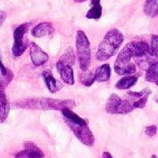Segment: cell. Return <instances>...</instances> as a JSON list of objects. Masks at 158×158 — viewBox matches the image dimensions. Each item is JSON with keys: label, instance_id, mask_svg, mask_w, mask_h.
Listing matches in <instances>:
<instances>
[{"label": "cell", "instance_id": "1", "mask_svg": "<svg viewBox=\"0 0 158 158\" xmlns=\"http://www.w3.org/2000/svg\"><path fill=\"white\" fill-rule=\"evenodd\" d=\"M14 105L24 109L31 110H57L62 111L64 108H74L76 106L74 100H58L48 97H29L16 101Z\"/></svg>", "mask_w": 158, "mask_h": 158}, {"label": "cell", "instance_id": "2", "mask_svg": "<svg viewBox=\"0 0 158 158\" xmlns=\"http://www.w3.org/2000/svg\"><path fill=\"white\" fill-rule=\"evenodd\" d=\"M123 40L124 36L119 30H109L97 48L96 53L97 60L103 62L113 57L119 50Z\"/></svg>", "mask_w": 158, "mask_h": 158}, {"label": "cell", "instance_id": "3", "mask_svg": "<svg viewBox=\"0 0 158 158\" xmlns=\"http://www.w3.org/2000/svg\"><path fill=\"white\" fill-rule=\"evenodd\" d=\"M75 46L77 50V57L80 64V68L83 72L87 71L91 63L90 44L85 33L79 30L75 37Z\"/></svg>", "mask_w": 158, "mask_h": 158}, {"label": "cell", "instance_id": "4", "mask_svg": "<svg viewBox=\"0 0 158 158\" xmlns=\"http://www.w3.org/2000/svg\"><path fill=\"white\" fill-rule=\"evenodd\" d=\"M65 123L69 126L71 131L74 133L75 137L77 138L83 145L86 146H92L95 143V137L90 131L86 123H78L73 122L69 119L64 118Z\"/></svg>", "mask_w": 158, "mask_h": 158}, {"label": "cell", "instance_id": "5", "mask_svg": "<svg viewBox=\"0 0 158 158\" xmlns=\"http://www.w3.org/2000/svg\"><path fill=\"white\" fill-rule=\"evenodd\" d=\"M30 27V23L19 25L14 31V43L12 53L15 57H20L28 48V40L26 35Z\"/></svg>", "mask_w": 158, "mask_h": 158}, {"label": "cell", "instance_id": "6", "mask_svg": "<svg viewBox=\"0 0 158 158\" xmlns=\"http://www.w3.org/2000/svg\"><path fill=\"white\" fill-rule=\"evenodd\" d=\"M30 56L32 64L35 67H40L46 64L48 60V55L42 50L35 42H31L30 45Z\"/></svg>", "mask_w": 158, "mask_h": 158}, {"label": "cell", "instance_id": "7", "mask_svg": "<svg viewBox=\"0 0 158 158\" xmlns=\"http://www.w3.org/2000/svg\"><path fill=\"white\" fill-rule=\"evenodd\" d=\"M25 147L26 149L17 153L15 158H43L45 156L38 146L32 142H26Z\"/></svg>", "mask_w": 158, "mask_h": 158}, {"label": "cell", "instance_id": "8", "mask_svg": "<svg viewBox=\"0 0 158 158\" xmlns=\"http://www.w3.org/2000/svg\"><path fill=\"white\" fill-rule=\"evenodd\" d=\"M56 67L63 81L69 85H73L74 84V76L72 66L64 64L60 61H58L56 64Z\"/></svg>", "mask_w": 158, "mask_h": 158}, {"label": "cell", "instance_id": "9", "mask_svg": "<svg viewBox=\"0 0 158 158\" xmlns=\"http://www.w3.org/2000/svg\"><path fill=\"white\" fill-rule=\"evenodd\" d=\"M5 86L0 83V123H3L10 113V102L5 94Z\"/></svg>", "mask_w": 158, "mask_h": 158}, {"label": "cell", "instance_id": "10", "mask_svg": "<svg viewBox=\"0 0 158 158\" xmlns=\"http://www.w3.org/2000/svg\"><path fill=\"white\" fill-rule=\"evenodd\" d=\"M42 77L45 81V84L47 88L52 93H55L58 90H60L63 88V84L60 81H57L52 74L49 70H44L42 73Z\"/></svg>", "mask_w": 158, "mask_h": 158}, {"label": "cell", "instance_id": "11", "mask_svg": "<svg viewBox=\"0 0 158 158\" xmlns=\"http://www.w3.org/2000/svg\"><path fill=\"white\" fill-rule=\"evenodd\" d=\"M54 31V28L51 23L49 22H42L36 25V26L31 30V34L33 36L37 38H42L47 35L52 34Z\"/></svg>", "mask_w": 158, "mask_h": 158}, {"label": "cell", "instance_id": "12", "mask_svg": "<svg viewBox=\"0 0 158 158\" xmlns=\"http://www.w3.org/2000/svg\"><path fill=\"white\" fill-rule=\"evenodd\" d=\"M122 102V99L117 94H112L106 101L105 110L109 114H118V107Z\"/></svg>", "mask_w": 158, "mask_h": 158}, {"label": "cell", "instance_id": "13", "mask_svg": "<svg viewBox=\"0 0 158 158\" xmlns=\"http://www.w3.org/2000/svg\"><path fill=\"white\" fill-rule=\"evenodd\" d=\"M111 72H112V69L108 64H102L95 71L96 81H98V82L107 81L111 77Z\"/></svg>", "mask_w": 158, "mask_h": 158}, {"label": "cell", "instance_id": "14", "mask_svg": "<svg viewBox=\"0 0 158 158\" xmlns=\"http://www.w3.org/2000/svg\"><path fill=\"white\" fill-rule=\"evenodd\" d=\"M137 76L134 75H125L124 77L120 79L115 85V87L118 90H128L133 85H135L137 82Z\"/></svg>", "mask_w": 158, "mask_h": 158}, {"label": "cell", "instance_id": "15", "mask_svg": "<svg viewBox=\"0 0 158 158\" xmlns=\"http://www.w3.org/2000/svg\"><path fill=\"white\" fill-rule=\"evenodd\" d=\"M91 6L90 9L86 14V18L90 19H100L102 13V9L101 6V0H91Z\"/></svg>", "mask_w": 158, "mask_h": 158}, {"label": "cell", "instance_id": "16", "mask_svg": "<svg viewBox=\"0 0 158 158\" xmlns=\"http://www.w3.org/2000/svg\"><path fill=\"white\" fill-rule=\"evenodd\" d=\"M145 80L148 82L154 83L158 86V60L152 64L147 69L145 74Z\"/></svg>", "mask_w": 158, "mask_h": 158}, {"label": "cell", "instance_id": "17", "mask_svg": "<svg viewBox=\"0 0 158 158\" xmlns=\"http://www.w3.org/2000/svg\"><path fill=\"white\" fill-rule=\"evenodd\" d=\"M144 11L148 16H156L158 15V0H146L144 6Z\"/></svg>", "mask_w": 158, "mask_h": 158}, {"label": "cell", "instance_id": "18", "mask_svg": "<svg viewBox=\"0 0 158 158\" xmlns=\"http://www.w3.org/2000/svg\"><path fill=\"white\" fill-rule=\"evenodd\" d=\"M74 60H75V56H74V51H73V48L69 47L65 50L64 53L62 55L58 61H60L64 64L73 66L74 64Z\"/></svg>", "mask_w": 158, "mask_h": 158}, {"label": "cell", "instance_id": "19", "mask_svg": "<svg viewBox=\"0 0 158 158\" xmlns=\"http://www.w3.org/2000/svg\"><path fill=\"white\" fill-rule=\"evenodd\" d=\"M80 81L82 85L85 86L90 87L92 85L94 82L96 81V77H95V72H88L85 71L80 75Z\"/></svg>", "mask_w": 158, "mask_h": 158}, {"label": "cell", "instance_id": "20", "mask_svg": "<svg viewBox=\"0 0 158 158\" xmlns=\"http://www.w3.org/2000/svg\"><path fill=\"white\" fill-rule=\"evenodd\" d=\"M135 109L133 103L129 100H122V102L118 107V114H127Z\"/></svg>", "mask_w": 158, "mask_h": 158}, {"label": "cell", "instance_id": "21", "mask_svg": "<svg viewBox=\"0 0 158 158\" xmlns=\"http://www.w3.org/2000/svg\"><path fill=\"white\" fill-rule=\"evenodd\" d=\"M150 95H151V90H148L143 97H141L139 99L133 102L134 107L135 108H144L145 105H146V102H147V100H148V97Z\"/></svg>", "mask_w": 158, "mask_h": 158}, {"label": "cell", "instance_id": "22", "mask_svg": "<svg viewBox=\"0 0 158 158\" xmlns=\"http://www.w3.org/2000/svg\"><path fill=\"white\" fill-rule=\"evenodd\" d=\"M151 48L152 51L158 54V35H152V39H151Z\"/></svg>", "mask_w": 158, "mask_h": 158}, {"label": "cell", "instance_id": "23", "mask_svg": "<svg viewBox=\"0 0 158 158\" xmlns=\"http://www.w3.org/2000/svg\"><path fill=\"white\" fill-rule=\"evenodd\" d=\"M157 132V128L156 125H150L145 128V134L150 137L154 136Z\"/></svg>", "mask_w": 158, "mask_h": 158}, {"label": "cell", "instance_id": "24", "mask_svg": "<svg viewBox=\"0 0 158 158\" xmlns=\"http://www.w3.org/2000/svg\"><path fill=\"white\" fill-rule=\"evenodd\" d=\"M149 90L147 89H145V90H141V91H139V92H135V91H129L128 94H129L130 97H134V98H135V99H139L141 97H143L144 95H145Z\"/></svg>", "mask_w": 158, "mask_h": 158}, {"label": "cell", "instance_id": "25", "mask_svg": "<svg viewBox=\"0 0 158 158\" xmlns=\"http://www.w3.org/2000/svg\"><path fill=\"white\" fill-rule=\"evenodd\" d=\"M10 71H11L10 69H7L6 67L3 65V64L2 63V61H1V59H0V73H1L2 77H5V76H7L8 74H10Z\"/></svg>", "mask_w": 158, "mask_h": 158}, {"label": "cell", "instance_id": "26", "mask_svg": "<svg viewBox=\"0 0 158 158\" xmlns=\"http://www.w3.org/2000/svg\"><path fill=\"white\" fill-rule=\"evenodd\" d=\"M6 17H7L6 13L0 10V26H2V24H3V23L4 22V20L6 19Z\"/></svg>", "mask_w": 158, "mask_h": 158}, {"label": "cell", "instance_id": "27", "mask_svg": "<svg viewBox=\"0 0 158 158\" xmlns=\"http://www.w3.org/2000/svg\"><path fill=\"white\" fill-rule=\"evenodd\" d=\"M102 158H113V156L110 154L109 152H104L103 154H102Z\"/></svg>", "mask_w": 158, "mask_h": 158}, {"label": "cell", "instance_id": "28", "mask_svg": "<svg viewBox=\"0 0 158 158\" xmlns=\"http://www.w3.org/2000/svg\"><path fill=\"white\" fill-rule=\"evenodd\" d=\"M151 158H157V156H156V155H152V157H151Z\"/></svg>", "mask_w": 158, "mask_h": 158}, {"label": "cell", "instance_id": "29", "mask_svg": "<svg viewBox=\"0 0 158 158\" xmlns=\"http://www.w3.org/2000/svg\"><path fill=\"white\" fill-rule=\"evenodd\" d=\"M156 102H157V103H158V99H156Z\"/></svg>", "mask_w": 158, "mask_h": 158}]
</instances>
